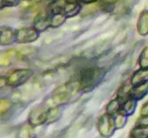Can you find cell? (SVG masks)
Returning a JSON list of instances; mask_svg holds the SVG:
<instances>
[{
	"label": "cell",
	"mask_w": 148,
	"mask_h": 138,
	"mask_svg": "<svg viewBox=\"0 0 148 138\" xmlns=\"http://www.w3.org/2000/svg\"><path fill=\"white\" fill-rule=\"evenodd\" d=\"M103 75V70L98 67H88L83 69L80 73L79 88L85 91H90L102 79Z\"/></svg>",
	"instance_id": "obj_1"
},
{
	"label": "cell",
	"mask_w": 148,
	"mask_h": 138,
	"mask_svg": "<svg viewBox=\"0 0 148 138\" xmlns=\"http://www.w3.org/2000/svg\"><path fill=\"white\" fill-rule=\"evenodd\" d=\"M33 72L27 68H19L13 70L6 78V84L12 87H17L25 83L30 77Z\"/></svg>",
	"instance_id": "obj_2"
},
{
	"label": "cell",
	"mask_w": 148,
	"mask_h": 138,
	"mask_svg": "<svg viewBox=\"0 0 148 138\" xmlns=\"http://www.w3.org/2000/svg\"><path fill=\"white\" fill-rule=\"evenodd\" d=\"M114 116L106 113L99 118L98 122V130L104 138H109L116 129Z\"/></svg>",
	"instance_id": "obj_3"
},
{
	"label": "cell",
	"mask_w": 148,
	"mask_h": 138,
	"mask_svg": "<svg viewBox=\"0 0 148 138\" xmlns=\"http://www.w3.org/2000/svg\"><path fill=\"white\" fill-rule=\"evenodd\" d=\"M38 37L39 32L34 27H24L15 31V41L21 44L33 43L36 41Z\"/></svg>",
	"instance_id": "obj_4"
},
{
	"label": "cell",
	"mask_w": 148,
	"mask_h": 138,
	"mask_svg": "<svg viewBox=\"0 0 148 138\" xmlns=\"http://www.w3.org/2000/svg\"><path fill=\"white\" fill-rule=\"evenodd\" d=\"M48 110L49 109L43 105H39L32 109L28 116L30 124L33 126H37L46 122Z\"/></svg>",
	"instance_id": "obj_5"
},
{
	"label": "cell",
	"mask_w": 148,
	"mask_h": 138,
	"mask_svg": "<svg viewBox=\"0 0 148 138\" xmlns=\"http://www.w3.org/2000/svg\"><path fill=\"white\" fill-rule=\"evenodd\" d=\"M72 93V86L70 83H66L64 85L59 86L53 91L52 94V99L56 104H62L65 103L69 99Z\"/></svg>",
	"instance_id": "obj_6"
},
{
	"label": "cell",
	"mask_w": 148,
	"mask_h": 138,
	"mask_svg": "<svg viewBox=\"0 0 148 138\" xmlns=\"http://www.w3.org/2000/svg\"><path fill=\"white\" fill-rule=\"evenodd\" d=\"M0 30H1L0 44L1 45H8L16 40L15 32L13 31L12 29L7 27H1Z\"/></svg>",
	"instance_id": "obj_7"
},
{
	"label": "cell",
	"mask_w": 148,
	"mask_h": 138,
	"mask_svg": "<svg viewBox=\"0 0 148 138\" xmlns=\"http://www.w3.org/2000/svg\"><path fill=\"white\" fill-rule=\"evenodd\" d=\"M148 93V83L145 82L144 83L133 86L130 92V98L135 100H141Z\"/></svg>",
	"instance_id": "obj_8"
},
{
	"label": "cell",
	"mask_w": 148,
	"mask_h": 138,
	"mask_svg": "<svg viewBox=\"0 0 148 138\" xmlns=\"http://www.w3.org/2000/svg\"><path fill=\"white\" fill-rule=\"evenodd\" d=\"M137 31L141 35L148 34V11L145 9L141 12L137 20Z\"/></svg>",
	"instance_id": "obj_9"
},
{
	"label": "cell",
	"mask_w": 148,
	"mask_h": 138,
	"mask_svg": "<svg viewBox=\"0 0 148 138\" xmlns=\"http://www.w3.org/2000/svg\"><path fill=\"white\" fill-rule=\"evenodd\" d=\"M148 81V68H140L135 71L131 78V84L132 86L144 83Z\"/></svg>",
	"instance_id": "obj_10"
},
{
	"label": "cell",
	"mask_w": 148,
	"mask_h": 138,
	"mask_svg": "<svg viewBox=\"0 0 148 138\" xmlns=\"http://www.w3.org/2000/svg\"><path fill=\"white\" fill-rule=\"evenodd\" d=\"M51 27V19L46 16L39 14L35 18L34 20V28L38 31L43 32Z\"/></svg>",
	"instance_id": "obj_11"
},
{
	"label": "cell",
	"mask_w": 148,
	"mask_h": 138,
	"mask_svg": "<svg viewBox=\"0 0 148 138\" xmlns=\"http://www.w3.org/2000/svg\"><path fill=\"white\" fill-rule=\"evenodd\" d=\"M19 57L18 53L15 50H7L4 53H1L0 55V63L2 66H9L12 64L13 62Z\"/></svg>",
	"instance_id": "obj_12"
},
{
	"label": "cell",
	"mask_w": 148,
	"mask_h": 138,
	"mask_svg": "<svg viewBox=\"0 0 148 138\" xmlns=\"http://www.w3.org/2000/svg\"><path fill=\"white\" fill-rule=\"evenodd\" d=\"M136 107H137V100L132 98H130L124 103H122L120 112L127 116H131L135 112Z\"/></svg>",
	"instance_id": "obj_13"
},
{
	"label": "cell",
	"mask_w": 148,
	"mask_h": 138,
	"mask_svg": "<svg viewBox=\"0 0 148 138\" xmlns=\"http://www.w3.org/2000/svg\"><path fill=\"white\" fill-rule=\"evenodd\" d=\"M130 138H148V125L139 124L130 132Z\"/></svg>",
	"instance_id": "obj_14"
},
{
	"label": "cell",
	"mask_w": 148,
	"mask_h": 138,
	"mask_svg": "<svg viewBox=\"0 0 148 138\" xmlns=\"http://www.w3.org/2000/svg\"><path fill=\"white\" fill-rule=\"evenodd\" d=\"M81 12V7L77 3H68L66 2L64 9V14L67 17H72L77 15Z\"/></svg>",
	"instance_id": "obj_15"
},
{
	"label": "cell",
	"mask_w": 148,
	"mask_h": 138,
	"mask_svg": "<svg viewBox=\"0 0 148 138\" xmlns=\"http://www.w3.org/2000/svg\"><path fill=\"white\" fill-rule=\"evenodd\" d=\"M121 103L119 99H113L106 106V113L111 116H115L121 111Z\"/></svg>",
	"instance_id": "obj_16"
},
{
	"label": "cell",
	"mask_w": 148,
	"mask_h": 138,
	"mask_svg": "<svg viewBox=\"0 0 148 138\" xmlns=\"http://www.w3.org/2000/svg\"><path fill=\"white\" fill-rule=\"evenodd\" d=\"M130 85L125 83V84L122 85L119 89L116 99H119L121 103H124L125 101H127V99L130 98V92H131L132 88L133 87V86L131 87Z\"/></svg>",
	"instance_id": "obj_17"
},
{
	"label": "cell",
	"mask_w": 148,
	"mask_h": 138,
	"mask_svg": "<svg viewBox=\"0 0 148 138\" xmlns=\"http://www.w3.org/2000/svg\"><path fill=\"white\" fill-rule=\"evenodd\" d=\"M62 114V109H60L59 106H54L53 108H51L48 110L47 114V120L46 122L52 123L53 122H56Z\"/></svg>",
	"instance_id": "obj_18"
},
{
	"label": "cell",
	"mask_w": 148,
	"mask_h": 138,
	"mask_svg": "<svg viewBox=\"0 0 148 138\" xmlns=\"http://www.w3.org/2000/svg\"><path fill=\"white\" fill-rule=\"evenodd\" d=\"M66 17L64 13H56L53 14V17L51 18V27H58L62 25L66 21Z\"/></svg>",
	"instance_id": "obj_19"
},
{
	"label": "cell",
	"mask_w": 148,
	"mask_h": 138,
	"mask_svg": "<svg viewBox=\"0 0 148 138\" xmlns=\"http://www.w3.org/2000/svg\"><path fill=\"white\" fill-rule=\"evenodd\" d=\"M114 122H115L116 127L117 129H121L124 127L126 125L127 122V116L124 115V114L119 113L115 115V118H114Z\"/></svg>",
	"instance_id": "obj_20"
},
{
	"label": "cell",
	"mask_w": 148,
	"mask_h": 138,
	"mask_svg": "<svg viewBox=\"0 0 148 138\" xmlns=\"http://www.w3.org/2000/svg\"><path fill=\"white\" fill-rule=\"evenodd\" d=\"M139 65L141 68H148V47H145L140 53Z\"/></svg>",
	"instance_id": "obj_21"
},
{
	"label": "cell",
	"mask_w": 148,
	"mask_h": 138,
	"mask_svg": "<svg viewBox=\"0 0 148 138\" xmlns=\"http://www.w3.org/2000/svg\"><path fill=\"white\" fill-rule=\"evenodd\" d=\"M12 106V102L10 99L2 98L0 100V112L1 114H2L4 112H7L10 109Z\"/></svg>",
	"instance_id": "obj_22"
},
{
	"label": "cell",
	"mask_w": 148,
	"mask_h": 138,
	"mask_svg": "<svg viewBox=\"0 0 148 138\" xmlns=\"http://www.w3.org/2000/svg\"><path fill=\"white\" fill-rule=\"evenodd\" d=\"M98 9V5L94 4V3H92V4H89L88 5H87V7H84L83 9H82L80 12L82 13V16H85L87 15V14H90V13L94 12L96 11Z\"/></svg>",
	"instance_id": "obj_23"
},
{
	"label": "cell",
	"mask_w": 148,
	"mask_h": 138,
	"mask_svg": "<svg viewBox=\"0 0 148 138\" xmlns=\"http://www.w3.org/2000/svg\"><path fill=\"white\" fill-rule=\"evenodd\" d=\"M29 132H30V130L28 127L27 126H24L20 131V138H28Z\"/></svg>",
	"instance_id": "obj_24"
},
{
	"label": "cell",
	"mask_w": 148,
	"mask_h": 138,
	"mask_svg": "<svg viewBox=\"0 0 148 138\" xmlns=\"http://www.w3.org/2000/svg\"><path fill=\"white\" fill-rule=\"evenodd\" d=\"M17 0H1V6L3 7H8V6L14 5Z\"/></svg>",
	"instance_id": "obj_25"
},
{
	"label": "cell",
	"mask_w": 148,
	"mask_h": 138,
	"mask_svg": "<svg viewBox=\"0 0 148 138\" xmlns=\"http://www.w3.org/2000/svg\"><path fill=\"white\" fill-rule=\"evenodd\" d=\"M140 114L142 116H148V101L146 102L141 108V111H140Z\"/></svg>",
	"instance_id": "obj_26"
},
{
	"label": "cell",
	"mask_w": 148,
	"mask_h": 138,
	"mask_svg": "<svg viewBox=\"0 0 148 138\" xmlns=\"http://www.w3.org/2000/svg\"><path fill=\"white\" fill-rule=\"evenodd\" d=\"M138 124H139L148 125V116H142L138 120Z\"/></svg>",
	"instance_id": "obj_27"
},
{
	"label": "cell",
	"mask_w": 148,
	"mask_h": 138,
	"mask_svg": "<svg viewBox=\"0 0 148 138\" xmlns=\"http://www.w3.org/2000/svg\"><path fill=\"white\" fill-rule=\"evenodd\" d=\"M80 1H82V3H85V4H92L94 3L95 1H96L97 0H79Z\"/></svg>",
	"instance_id": "obj_28"
},
{
	"label": "cell",
	"mask_w": 148,
	"mask_h": 138,
	"mask_svg": "<svg viewBox=\"0 0 148 138\" xmlns=\"http://www.w3.org/2000/svg\"><path fill=\"white\" fill-rule=\"evenodd\" d=\"M66 2L68 3H76V1H77V0H66Z\"/></svg>",
	"instance_id": "obj_29"
}]
</instances>
